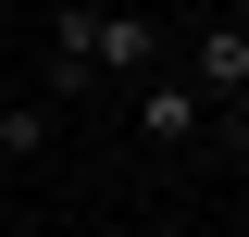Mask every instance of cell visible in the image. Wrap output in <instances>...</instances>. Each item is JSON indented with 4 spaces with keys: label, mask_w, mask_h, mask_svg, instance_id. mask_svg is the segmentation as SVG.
<instances>
[{
    "label": "cell",
    "mask_w": 249,
    "mask_h": 237,
    "mask_svg": "<svg viewBox=\"0 0 249 237\" xmlns=\"http://www.w3.org/2000/svg\"><path fill=\"white\" fill-rule=\"evenodd\" d=\"M187 88L212 100V113H224V100H249V25H237V13H212V25L187 38Z\"/></svg>",
    "instance_id": "obj_1"
},
{
    "label": "cell",
    "mask_w": 249,
    "mask_h": 237,
    "mask_svg": "<svg viewBox=\"0 0 249 237\" xmlns=\"http://www.w3.org/2000/svg\"><path fill=\"white\" fill-rule=\"evenodd\" d=\"M88 75H137V88H150V75H162V25H150V13H112V0H100Z\"/></svg>",
    "instance_id": "obj_2"
},
{
    "label": "cell",
    "mask_w": 249,
    "mask_h": 237,
    "mask_svg": "<svg viewBox=\"0 0 249 237\" xmlns=\"http://www.w3.org/2000/svg\"><path fill=\"white\" fill-rule=\"evenodd\" d=\"M137 125H150L162 150H187V138H199V125H212V100L187 88V75H150V88H137Z\"/></svg>",
    "instance_id": "obj_3"
},
{
    "label": "cell",
    "mask_w": 249,
    "mask_h": 237,
    "mask_svg": "<svg viewBox=\"0 0 249 237\" xmlns=\"http://www.w3.org/2000/svg\"><path fill=\"white\" fill-rule=\"evenodd\" d=\"M50 113H62V100H0V150L37 162V150H50Z\"/></svg>",
    "instance_id": "obj_4"
}]
</instances>
